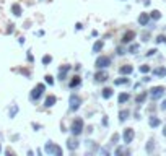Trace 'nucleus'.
<instances>
[{
  "instance_id": "obj_6",
  "label": "nucleus",
  "mask_w": 166,
  "mask_h": 156,
  "mask_svg": "<svg viewBox=\"0 0 166 156\" xmlns=\"http://www.w3.org/2000/svg\"><path fill=\"white\" fill-rule=\"evenodd\" d=\"M133 137H135V132H133V128H125L124 133H122V140H124V143H132Z\"/></svg>"
},
{
  "instance_id": "obj_25",
  "label": "nucleus",
  "mask_w": 166,
  "mask_h": 156,
  "mask_svg": "<svg viewBox=\"0 0 166 156\" xmlns=\"http://www.w3.org/2000/svg\"><path fill=\"white\" fill-rule=\"evenodd\" d=\"M150 18H153V20H160V18H161V13L158 12V10H153V12L150 13Z\"/></svg>"
},
{
  "instance_id": "obj_11",
  "label": "nucleus",
  "mask_w": 166,
  "mask_h": 156,
  "mask_svg": "<svg viewBox=\"0 0 166 156\" xmlns=\"http://www.w3.org/2000/svg\"><path fill=\"white\" fill-rule=\"evenodd\" d=\"M55 101H57V98H55L54 95H49L46 98V101H44V106H46V107H52L55 104Z\"/></svg>"
},
{
  "instance_id": "obj_8",
  "label": "nucleus",
  "mask_w": 166,
  "mask_h": 156,
  "mask_svg": "<svg viewBox=\"0 0 166 156\" xmlns=\"http://www.w3.org/2000/svg\"><path fill=\"white\" fill-rule=\"evenodd\" d=\"M133 37H135V33H133V31H127V33L122 36V44H129V42H132Z\"/></svg>"
},
{
  "instance_id": "obj_9",
  "label": "nucleus",
  "mask_w": 166,
  "mask_h": 156,
  "mask_svg": "<svg viewBox=\"0 0 166 156\" xmlns=\"http://www.w3.org/2000/svg\"><path fill=\"white\" fill-rule=\"evenodd\" d=\"M67 146H68V150H72V151L78 148V140L75 138V135H73V138H68V140H67Z\"/></svg>"
},
{
  "instance_id": "obj_14",
  "label": "nucleus",
  "mask_w": 166,
  "mask_h": 156,
  "mask_svg": "<svg viewBox=\"0 0 166 156\" xmlns=\"http://www.w3.org/2000/svg\"><path fill=\"white\" fill-rule=\"evenodd\" d=\"M153 75H156V77H166V68L165 67H158V68L153 70Z\"/></svg>"
},
{
  "instance_id": "obj_17",
  "label": "nucleus",
  "mask_w": 166,
  "mask_h": 156,
  "mask_svg": "<svg viewBox=\"0 0 166 156\" xmlns=\"http://www.w3.org/2000/svg\"><path fill=\"white\" fill-rule=\"evenodd\" d=\"M129 93H120L119 95V98H117V101H119V104H124L125 101H129Z\"/></svg>"
},
{
  "instance_id": "obj_26",
  "label": "nucleus",
  "mask_w": 166,
  "mask_h": 156,
  "mask_svg": "<svg viewBox=\"0 0 166 156\" xmlns=\"http://www.w3.org/2000/svg\"><path fill=\"white\" fill-rule=\"evenodd\" d=\"M138 47H140L138 44H132V46L129 47V52H130V54H135V52L138 50Z\"/></svg>"
},
{
  "instance_id": "obj_12",
  "label": "nucleus",
  "mask_w": 166,
  "mask_h": 156,
  "mask_svg": "<svg viewBox=\"0 0 166 156\" xmlns=\"http://www.w3.org/2000/svg\"><path fill=\"white\" fill-rule=\"evenodd\" d=\"M150 21V15H147V13H140V17H138V23H140L142 26H147Z\"/></svg>"
},
{
  "instance_id": "obj_28",
  "label": "nucleus",
  "mask_w": 166,
  "mask_h": 156,
  "mask_svg": "<svg viewBox=\"0 0 166 156\" xmlns=\"http://www.w3.org/2000/svg\"><path fill=\"white\" fill-rule=\"evenodd\" d=\"M156 42H160V44H163V42H166V36H165V34H160V36L156 37Z\"/></svg>"
},
{
  "instance_id": "obj_36",
  "label": "nucleus",
  "mask_w": 166,
  "mask_h": 156,
  "mask_svg": "<svg viewBox=\"0 0 166 156\" xmlns=\"http://www.w3.org/2000/svg\"><path fill=\"white\" fill-rule=\"evenodd\" d=\"M12 31H13V25H10L8 29H7V33H12Z\"/></svg>"
},
{
  "instance_id": "obj_30",
  "label": "nucleus",
  "mask_w": 166,
  "mask_h": 156,
  "mask_svg": "<svg viewBox=\"0 0 166 156\" xmlns=\"http://www.w3.org/2000/svg\"><path fill=\"white\" fill-rule=\"evenodd\" d=\"M46 83L47 85H54V78L50 77V75H46Z\"/></svg>"
},
{
  "instance_id": "obj_22",
  "label": "nucleus",
  "mask_w": 166,
  "mask_h": 156,
  "mask_svg": "<svg viewBox=\"0 0 166 156\" xmlns=\"http://www.w3.org/2000/svg\"><path fill=\"white\" fill-rule=\"evenodd\" d=\"M101 95H103V98H104V99H109V98L112 96V90H111V88H104Z\"/></svg>"
},
{
  "instance_id": "obj_37",
  "label": "nucleus",
  "mask_w": 166,
  "mask_h": 156,
  "mask_svg": "<svg viewBox=\"0 0 166 156\" xmlns=\"http://www.w3.org/2000/svg\"><path fill=\"white\" fill-rule=\"evenodd\" d=\"M161 109H165V111H166V101H163V104H161Z\"/></svg>"
},
{
  "instance_id": "obj_5",
  "label": "nucleus",
  "mask_w": 166,
  "mask_h": 156,
  "mask_svg": "<svg viewBox=\"0 0 166 156\" xmlns=\"http://www.w3.org/2000/svg\"><path fill=\"white\" fill-rule=\"evenodd\" d=\"M165 86H155L150 90V96H151V99H160L163 95H165Z\"/></svg>"
},
{
  "instance_id": "obj_34",
  "label": "nucleus",
  "mask_w": 166,
  "mask_h": 156,
  "mask_svg": "<svg viewBox=\"0 0 166 156\" xmlns=\"http://www.w3.org/2000/svg\"><path fill=\"white\" fill-rule=\"evenodd\" d=\"M117 54H119V55H124V49H122V47H117Z\"/></svg>"
},
{
  "instance_id": "obj_10",
  "label": "nucleus",
  "mask_w": 166,
  "mask_h": 156,
  "mask_svg": "<svg viewBox=\"0 0 166 156\" xmlns=\"http://www.w3.org/2000/svg\"><path fill=\"white\" fill-rule=\"evenodd\" d=\"M68 70H70V65H62L60 68H59V80H60V81L65 80V75H67Z\"/></svg>"
},
{
  "instance_id": "obj_7",
  "label": "nucleus",
  "mask_w": 166,
  "mask_h": 156,
  "mask_svg": "<svg viewBox=\"0 0 166 156\" xmlns=\"http://www.w3.org/2000/svg\"><path fill=\"white\" fill-rule=\"evenodd\" d=\"M80 104H82V99H80V96L72 95V96H70V111H77V109L80 107Z\"/></svg>"
},
{
  "instance_id": "obj_3",
  "label": "nucleus",
  "mask_w": 166,
  "mask_h": 156,
  "mask_svg": "<svg viewBox=\"0 0 166 156\" xmlns=\"http://www.w3.org/2000/svg\"><path fill=\"white\" fill-rule=\"evenodd\" d=\"M46 153H49V155H55V156H62V148L57 146V145H54L52 142H47L46 143Z\"/></svg>"
},
{
  "instance_id": "obj_20",
  "label": "nucleus",
  "mask_w": 166,
  "mask_h": 156,
  "mask_svg": "<svg viewBox=\"0 0 166 156\" xmlns=\"http://www.w3.org/2000/svg\"><path fill=\"white\" fill-rule=\"evenodd\" d=\"M114 85H129V78H125V77H122V78H117V80H114Z\"/></svg>"
},
{
  "instance_id": "obj_15",
  "label": "nucleus",
  "mask_w": 166,
  "mask_h": 156,
  "mask_svg": "<svg viewBox=\"0 0 166 156\" xmlns=\"http://www.w3.org/2000/svg\"><path fill=\"white\" fill-rule=\"evenodd\" d=\"M132 65H124V67H120V70H119V72H120V73H122V75H130V73H132Z\"/></svg>"
},
{
  "instance_id": "obj_21",
  "label": "nucleus",
  "mask_w": 166,
  "mask_h": 156,
  "mask_svg": "<svg viewBox=\"0 0 166 156\" xmlns=\"http://www.w3.org/2000/svg\"><path fill=\"white\" fill-rule=\"evenodd\" d=\"M129 115H130V112H129V111H125V109H124V111H120V112H119V120H120V122H124V120L127 119Z\"/></svg>"
},
{
  "instance_id": "obj_35",
  "label": "nucleus",
  "mask_w": 166,
  "mask_h": 156,
  "mask_svg": "<svg viewBox=\"0 0 166 156\" xmlns=\"http://www.w3.org/2000/svg\"><path fill=\"white\" fill-rule=\"evenodd\" d=\"M117 140H119V135H117V133H114V137H112V142H114V143H116Z\"/></svg>"
},
{
  "instance_id": "obj_33",
  "label": "nucleus",
  "mask_w": 166,
  "mask_h": 156,
  "mask_svg": "<svg viewBox=\"0 0 166 156\" xmlns=\"http://www.w3.org/2000/svg\"><path fill=\"white\" fill-rule=\"evenodd\" d=\"M156 54V49H150L148 52H147V57H151V55H155Z\"/></svg>"
},
{
  "instance_id": "obj_4",
  "label": "nucleus",
  "mask_w": 166,
  "mask_h": 156,
  "mask_svg": "<svg viewBox=\"0 0 166 156\" xmlns=\"http://www.w3.org/2000/svg\"><path fill=\"white\" fill-rule=\"evenodd\" d=\"M109 65H111V57H108V55H101V57L96 59V67L98 68H106Z\"/></svg>"
},
{
  "instance_id": "obj_23",
  "label": "nucleus",
  "mask_w": 166,
  "mask_h": 156,
  "mask_svg": "<svg viewBox=\"0 0 166 156\" xmlns=\"http://www.w3.org/2000/svg\"><path fill=\"white\" fill-rule=\"evenodd\" d=\"M148 124H150V127H158L160 125V119L158 117H150Z\"/></svg>"
},
{
  "instance_id": "obj_39",
  "label": "nucleus",
  "mask_w": 166,
  "mask_h": 156,
  "mask_svg": "<svg viewBox=\"0 0 166 156\" xmlns=\"http://www.w3.org/2000/svg\"><path fill=\"white\" fill-rule=\"evenodd\" d=\"M0 151H2V146H0Z\"/></svg>"
},
{
  "instance_id": "obj_18",
  "label": "nucleus",
  "mask_w": 166,
  "mask_h": 156,
  "mask_svg": "<svg viewBox=\"0 0 166 156\" xmlns=\"http://www.w3.org/2000/svg\"><path fill=\"white\" fill-rule=\"evenodd\" d=\"M12 12H13V15H15V17H20V15H21V7L18 3H13L12 5Z\"/></svg>"
},
{
  "instance_id": "obj_27",
  "label": "nucleus",
  "mask_w": 166,
  "mask_h": 156,
  "mask_svg": "<svg viewBox=\"0 0 166 156\" xmlns=\"http://www.w3.org/2000/svg\"><path fill=\"white\" fill-rule=\"evenodd\" d=\"M50 62H52V57H50V55H44V57H42V64H44V65H47Z\"/></svg>"
},
{
  "instance_id": "obj_16",
  "label": "nucleus",
  "mask_w": 166,
  "mask_h": 156,
  "mask_svg": "<svg viewBox=\"0 0 166 156\" xmlns=\"http://www.w3.org/2000/svg\"><path fill=\"white\" fill-rule=\"evenodd\" d=\"M80 83H82L80 77H78V75H75V77L72 78V81H70V88H77V86H80Z\"/></svg>"
},
{
  "instance_id": "obj_1",
  "label": "nucleus",
  "mask_w": 166,
  "mask_h": 156,
  "mask_svg": "<svg viewBox=\"0 0 166 156\" xmlns=\"http://www.w3.org/2000/svg\"><path fill=\"white\" fill-rule=\"evenodd\" d=\"M72 133H73L75 137H78L80 133L83 132V119H80V117H77V119L72 122Z\"/></svg>"
},
{
  "instance_id": "obj_13",
  "label": "nucleus",
  "mask_w": 166,
  "mask_h": 156,
  "mask_svg": "<svg viewBox=\"0 0 166 156\" xmlns=\"http://www.w3.org/2000/svg\"><path fill=\"white\" fill-rule=\"evenodd\" d=\"M95 80L96 81H106V80H108V73H106V72H98V73L95 75Z\"/></svg>"
},
{
  "instance_id": "obj_31",
  "label": "nucleus",
  "mask_w": 166,
  "mask_h": 156,
  "mask_svg": "<svg viewBox=\"0 0 166 156\" xmlns=\"http://www.w3.org/2000/svg\"><path fill=\"white\" fill-rule=\"evenodd\" d=\"M140 72H142V73H148V72H150V67H148V65H142V67H140Z\"/></svg>"
},
{
  "instance_id": "obj_32",
  "label": "nucleus",
  "mask_w": 166,
  "mask_h": 156,
  "mask_svg": "<svg viewBox=\"0 0 166 156\" xmlns=\"http://www.w3.org/2000/svg\"><path fill=\"white\" fill-rule=\"evenodd\" d=\"M18 112V106H13L12 111H10V117H15V114Z\"/></svg>"
},
{
  "instance_id": "obj_2",
  "label": "nucleus",
  "mask_w": 166,
  "mask_h": 156,
  "mask_svg": "<svg viewBox=\"0 0 166 156\" xmlns=\"http://www.w3.org/2000/svg\"><path fill=\"white\" fill-rule=\"evenodd\" d=\"M44 90H46V86L42 85V83H39L37 86L33 88V91H31V95H29V98H31V101H37V99L42 96V93H44Z\"/></svg>"
},
{
  "instance_id": "obj_29",
  "label": "nucleus",
  "mask_w": 166,
  "mask_h": 156,
  "mask_svg": "<svg viewBox=\"0 0 166 156\" xmlns=\"http://www.w3.org/2000/svg\"><path fill=\"white\" fill-rule=\"evenodd\" d=\"M155 142H153V140H148V145H147V151H148V153H151V146H155Z\"/></svg>"
},
{
  "instance_id": "obj_38",
  "label": "nucleus",
  "mask_w": 166,
  "mask_h": 156,
  "mask_svg": "<svg viewBox=\"0 0 166 156\" xmlns=\"http://www.w3.org/2000/svg\"><path fill=\"white\" fill-rule=\"evenodd\" d=\"M163 135L166 137V125H165V128H163Z\"/></svg>"
},
{
  "instance_id": "obj_24",
  "label": "nucleus",
  "mask_w": 166,
  "mask_h": 156,
  "mask_svg": "<svg viewBox=\"0 0 166 156\" xmlns=\"http://www.w3.org/2000/svg\"><path fill=\"white\" fill-rule=\"evenodd\" d=\"M103 46H104V44H103V41H98L95 46H93V52H100V50L103 49Z\"/></svg>"
},
{
  "instance_id": "obj_19",
  "label": "nucleus",
  "mask_w": 166,
  "mask_h": 156,
  "mask_svg": "<svg viewBox=\"0 0 166 156\" xmlns=\"http://www.w3.org/2000/svg\"><path fill=\"white\" fill-rule=\"evenodd\" d=\"M145 99H147V93L143 91V93H140V95L135 98V103H137V104H143V103H145Z\"/></svg>"
}]
</instances>
